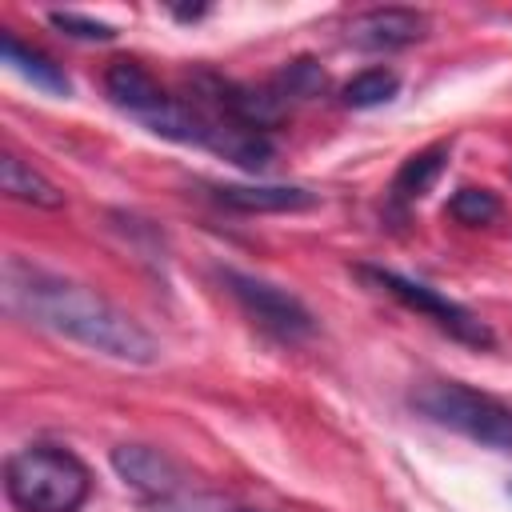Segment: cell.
Wrapping results in <instances>:
<instances>
[{
	"mask_svg": "<svg viewBox=\"0 0 512 512\" xmlns=\"http://www.w3.org/2000/svg\"><path fill=\"white\" fill-rule=\"evenodd\" d=\"M104 88H108L112 104L136 112L140 120H144L148 112H156V108L168 100V92H164V88L152 80V72H148L144 64H136V60H112L108 72H104Z\"/></svg>",
	"mask_w": 512,
	"mask_h": 512,
	"instance_id": "9",
	"label": "cell"
},
{
	"mask_svg": "<svg viewBox=\"0 0 512 512\" xmlns=\"http://www.w3.org/2000/svg\"><path fill=\"white\" fill-rule=\"evenodd\" d=\"M412 408L492 452L512 456V408L496 396H484L456 380H428L412 392Z\"/></svg>",
	"mask_w": 512,
	"mask_h": 512,
	"instance_id": "3",
	"label": "cell"
},
{
	"mask_svg": "<svg viewBox=\"0 0 512 512\" xmlns=\"http://www.w3.org/2000/svg\"><path fill=\"white\" fill-rule=\"evenodd\" d=\"M4 488L20 512H80L92 476L72 452L52 444H32L8 460Z\"/></svg>",
	"mask_w": 512,
	"mask_h": 512,
	"instance_id": "2",
	"label": "cell"
},
{
	"mask_svg": "<svg viewBox=\"0 0 512 512\" xmlns=\"http://www.w3.org/2000/svg\"><path fill=\"white\" fill-rule=\"evenodd\" d=\"M356 276L368 280L372 288L396 296V300L408 304L412 312L436 320V324H440L448 336H456L460 344H472V348H492V344H496V336H492V328H488L484 320H476L464 304L440 296V292L428 288V284H416V280H408V276H400V272H392V268H372V264H356Z\"/></svg>",
	"mask_w": 512,
	"mask_h": 512,
	"instance_id": "4",
	"label": "cell"
},
{
	"mask_svg": "<svg viewBox=\"0 0 512 512\" xmlns=\"http://www.w3.org/2000/svg\"><path fill=\"white\" fill-rule=\"evenodd\" d=\"M48 20H52V28H60L72 40H116V28L112 24L92 20V16H80V12H48Z\"/></svg>",
	"mask_w": 512,
	"mask_h": 512,
	"instance_id": "17",
	"label": "cell"
},
{
	"mask_svg": "<svg viewBox=\"0 0 512 512\" xmlns=\"http://www.w3.org/2000/svg\"><path fill=\"white\" fill-rule=\"evenodd\" d=\"M212 152L248 168V172H260L272 164V140L268 132H256V128H244V124H232V120H220L216 128V140H212Z\"/></svg>",
	"mask_w": 512,
	"mask_h": 512,
	"instance_id": "10",
	"label": "cell"
},
{
	"mask_svg": "<svg viewBox=\"0 0 512 512\" xmlns=\"http://www.w3.org/2000/svg\"><path fill=\"white\" fill-rule=\"evenodd\" d=\"M0 48H4V60H8L20 76H28L36 88L56 92V96H68V76H64V72L44 56V52H36V48L20 44L12 32H4V36H0Z\"/></svg>",
	"mask_w": 512,
	"mask_h": 512,
	"instance_id": "12",
	"label": "cell"
},
{
	"mask_svg": "<svg viewBox=\"0 0 512 512\" xmlns=\"http://www.w3.org/2000/svg\"><path fill=\"white\" fill-rule=\"evenodd\" d=\"M444 164H448V144H428V148L412 152V156L396 168V192H400V196H424V192L440 180Z\"/></svg>",
	"mask_w": 512,
	"mask_h": 512,
	"instance_id": "13",
	"label": "cell"
},
{
	"mask_svg": "<svg viewBox=\"0 0 512 512\" xmlns=\"http://www.w3.org/2000/svg\"><path fill=\"white\" fill-rule=\"evenodd\" d=\"M396 92H400V76L392 68H364L344 84L340 96L348 108H376V104H388Z\"/></svg>",
	"mask_w": 512,
	"mask_h": 512,
	"instance_id": "14",
	"label": "cell"
},
{
	"mask_svg": "<svg viewBox=\"0 0 512 512\" xmlns=\"http://www.w3.org/2000/svg\"><path fill=\"white\" fill-rule=\"evenodd\" d=\"M220 280L228 284V292L240 300V308L260 324L268 328L272 336L280 340H308L316 332V320L312 312L284 288L260 280V276H248V272H236V268H224Z\"/></svg>",
	"mask_w": 512,
	"mask_h": 512,
	"instance_id": "5",
	"label": "cell"
},
{
	"mask_svg": "<svg viewBox=\"0 0 512 512\" xmlns=\"http://www.w3.org/2000/svg\"><path fill=\"white\" fill-rule=\"evenodd\" d=\"M272 88H276L284 100H288V96H296V100L320 96V92H324V68H320L312 56H300V60H292V64L276 76Z\"/></svg>",
	"mask_w": 512,
	"mask_h": 512,
	"instance_id": "15",
	"label": "cell"
},
{
	"mask_svg": "<svg viewBox=\"0 0 512 512\" xmlns=\"http://www.w3.org/2000/svg\"><path fill=\"white\" fill-rule=\"evenodd\" d=\"M112 468L128 488H136L148 500H172L184 492V480H180V468L172 464V456H164L148 444L112 448Z\"/></svg>",
	"mask_w": 512,
	"mask_h": 512,
	"instance_id": "6",
	"label": "cell"
},
{
	"mask_svg": "<svg viewBox=\"0 0 512 512\" xmlns=\"http://www.w3.org/2000/svg\"><path fill=\"white\" fill-rule=\"evenodd\" d=\"M156 512H252V508H240L224 496H208V492H180L172 500H156Z\"/></svg>",
	"mask_w": 512,
	"mask_h": 512,
	"instance_id": "18",
	"label": "cell"
},
{
	"mask_svg": "<svg viewBox=\"0 0 512 512\" xmlns=\"http://www.w3.org/2000/svg\"><path fill=\"white\" fill-rule=\"evenodd\" d=\"M216 204L236 212H304L316 208V192L308 188H284V184H216Z\"/></svg>",
	"mask_w": 512,
	"mask_h": 512,
	"instance_id": "8",
	"label": "cell"
},
{
	"mask_svg": "<svg viewBox=\"0 0 512 512\" xmlns=\"http://www.w3.org/2000/svg\"><path fill=\"white\" fill-rule=\"evenodd\" d=\"M428 36V20L412 8H372L348 24V40L368 52H392L408 48Z\"/></svg>",
	"mask_w": 512,
	"mask_h": 512,
	"instance_id": "7",
	"label": "cell"
},
{
	"mask_svg": "<svg viewBox=\"0 0 512 512\" xmlns=\"http://www.w3.org/2000/svg\"><path fill=\"white\" fill-rule=\"evenodd\" d=\"M448 212L460 220V224H488L500 216V200L496 192L488 188H460L452 200H448Z\"/></svg>",
	"mask_w": 512,
	"mask_h": 512,
	"instance_id": "16",
	"label": "cell"
},
{
	"mask_svg": "<svg viewBox=\"0 0 512 512\" xmlns=\"http://www.w3.org/2000/svg\"><path fill=\"white\" fill-rule=\"evenodd\" d=\"M0 184H4V192L12 200L36 204V208H60L64 204V192L48 176H40L32 164H24L20 156H12V152H4V160H0Z\"/></svg>",
	"mask_w": 512,
	"mask_h": 512,
	"instance_id": "11",
	"label": "cell"
},
{
	"mask_svg": "<svg viewBox=\"0 0 512 512\" xmlns=\"http://www.w3.org/2000/svg\"><path fill=\"white\" fill-rule=\"evenodd\" d=\"M0 296H4V312L28 324H40L48 332H60L100 356H112L124 364H152L160 356L156 340L108 296L68 276L44 272L20 256H4Z\"/></svg>",
	"mask_w": 512,
	"mask_h": 512,
	"instance_id": "1",
	"label": "cell"
}]
</instances>
